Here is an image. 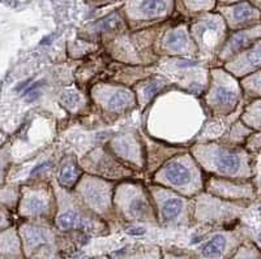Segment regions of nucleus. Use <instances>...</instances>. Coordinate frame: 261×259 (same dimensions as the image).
<instances>
[{"label":"nucleus","mask_w":261,"mask_h":259,"mask_svg":"<svg viewBox=\"0 0 261 259\" xmlns=\"http://www.w3.org/2000/svg\"><path fill=\"white\" fill-rule=\"evenodd\" d=\"M18 214L22 218L32 220H47L58 212L55 209L53 188L41 186H24L20 190Z\"/></svg>","instance_id":"9"},{"label":"nucleus","mask_w":261,"mask_h":259,"mask_svg":"<svg viewBox=\"0 0 261 259\" xmlns=\"http://www.w3.org/2000/svg\"><path fill=\"white\" fill-rule=\"evenodd\" d=\"M139 13L146 18L160 17L167 13V3L165 0H143L139 7Z\"/></svg>","instance_id":"26"},{"label":"nucleus","mask_w":261,"mask_h":259,"mask_svg":"<svg viewBox=\"0 0 261 259\" xmlns=\"http://www.w3.org/2000/svg\"><path fill=\"white\" fill-rule=\"evenodd\" d=\"M202 169L190 151L178 154L167 160L153 175V183L171 189L184 197L199 195L205 188Z\"/></svg>","instance_id":"2"},{"label":"nucleus","mask_w":261,"mask_h":259,"mask_svg":"<svg viewBox=\"0 0 261 259\" xmlns=\"http://www.w3.org/2000/svg\"><path fill=\"white\" fill-rule=\"evenodd\" d=\"M18 235L22 241V249H24L25 255H29L30 253H33V250H36L37 247L47 244L51 240L50 233L47 231L30 223L22 224L18 229Z\"/></svg>","instance_id":"21"},{"label":"nucleus","mask_w":261,"mask_h":259,"mask_svg":"<svg viewBox=\"0 0 261 259\" xmlns=\"http://www.w3.org/2000/svg\"><path fill=\"white\" fill-rule=\"evenodd\" d=\"M84 172L92 176L101 177L110 181L125 180L134 177L135 172L115 158L107 148H98L90 151L81 159Z\"/></svg>","instance_id":"8"},{"label":"nucleus","mask_w":261,"mask_h":259,"mask_svg":"<svg viewBox=\"0 0 261 259\" xmlns=\"http://www.w3.org/2000/svg\"><path fill=\"white\" fill-rule=\"evenodd\" d=\"M205 97V107L213 116L223 118L239 112L243 106L244 93L241 80L228 73L225 68L211 69V82Z\"/></svg>","instance_id":"3"},{"label":"nucleus","mask_w":261,"mask_h":259,"mask_svg":"<svg viewBox=\"0 0 261 259\" xmlns=\"http://www.w3.org/2000/svg\"><path fill=\"white\" fill-rule=\"evenodd\" d=\"M149 191L157 210L158 220L174 225L188 224V218L193 215L195 210L191 207L190 198L155 184L149 186Z\"/></svg>","instance_id":"7"},{"label":"nucleus","mask_w":261,"mask_h":259,"mask_svg":"<svg viewBox=\"0 0 261 259\" xmlns=\"http://www.w3.org/2000/svg\"><path fill=\"white\" fill-rule=\"evenodd\" d=\"M109 150L115 155L118 160L125 164L132 165L134 169L141 171L146 168V149L139 138L134 134L125 133L122 136L113 138L109 143ZM130 168V167H129Z\"/></svg>","instance_id":"13"},{"label":"nucleus","mask_w":261,"mask_h":259,"mask_svg":"<svg viewBox=\"0 0 261 259\" xmlns=\"http://www.w3.org/2000/svg\"><path fill=\"white\" fill-rule=\"evenodd\" d=\"M243 242L241 236L232 231L213 233L200 246L196 259H230Z\"/></svg>","instance_id":"14"},{"label":"nucleus","mask_w":261,"mask_h":259,"mask_svg":"<svg viewBox=\"0 0 261 259\" xmlns=\"http://www.w3.org/2000/svg\"><path fill=\"white\" fill-rule=\"evenodd\" d=\"M114 209L129 221L154 223L158 220L157 210L149 188H144L134 181H124L115 186Z\"/></svg>","instance_id":"4"},{"label":"nucleus","mask_w":261,"mask_h":259,"mask_svg":"<svg viewBox=\"0 0 261 259\" xmlns=\"http://www.w3.org/2000/svg\"><path fill=\"white\" fill-rule=\"evenodd\" d=\"M95 214L88 215L86 210L81 207H65L55 215V225L60 231H81V232L97 233L103 231L105 224L101 219H94Z\"/></svg>","instance_id":"15"},{"label":"nucleus","mask_w":261,"mask_h":259,"mask_svg":"<svg viewBox=\"0 0 261 259\" xmlns=\"http://www.w3.org/2000/svg\"><path fill=\"white\" fill-rule=\"evenodd\" d=\"M261 39V24L255 25L248 29L238 30L232 33L231 36L228 37L227 41L223 44L222 50L218 53V62L226 64L235 56L239 53L244 52L249 47H252L253 44Z\"/></svg>","instance_id":"17"},{"label":"nucleus","mask_w":261,"mask_h":259,"mask_svg":"<svg viewBox=\"0 0 261 259\" xmlns=\"http://www.w3.org/2000/svg\"><path fill=\"white\" fill-rule=\"evenodd\" d=\"M193 216L196 220L208 223H226L234 221L237 216L246 209L247 204L242 202H228L212 194L200 193L196 195Z\"/></svg>","instance_id":"10"},{"label":"nucleus","mask_w":261,"mask_h":259,"mask_svg":"<svg viewBox=\"0 0 261 259\" xmlns=\"http://www.w3.org/2000/svg\"><path fill=\"white\" fill-rule=\"evenodd\" d=\"M223 25L217 18H208L201 21L193 29V38L195 43L199 48V53L201 56H213L217 55L222 50L223 43Z\"/></svg>","instance_id":"16"},{"label":"nucleus","mask_w":261,"mask_h":259,"mask_svg":"<svg viewBox=\"0 0 261 259\" xmlns=\"http://www.w3.org/2000/svg\"><path fill=\"white\" fill-rule=\"evenodd\" d=\"M205 190L208 191L209 194L223 200H228V202L248 204L256 198V188L251 183V180L241 181V180L211 176L205 180Z\"/></svg>","instance_id":"12"},{"label":"nucleus","mask_w":261,"mask_h":259,"mask_svg":"<svg viewBox=\"0 0 261 259\" xmlns=\"http://www.w3.org/2000/svg\"><path fill=\"white\" fill-rule=\"evenodd\" d=\"M241 120L253 132H261V99H253L246 104Z\"/></svg>","instance_id":"24"},{"label":"nucleus","mask_w":261,"mask_h":259,"mask_svg":"<svg viewBox=\"0 0 261 259\" xmlns=\"http://www.w3.org/2000/svg\"><path fill=\"white\" fill-rule=\"evenodd\" d=\"M60 103L65 107V108L74 111V109L80 108L81 104L84 103V98L81 93H79L74 89H68L65 90L62 95H60Z\"/></svg>","instance_id":"29"},{"label":"nucleus","mask_w":261,"mask_h":259,"mask_svg":"<svg viewBox=\"0 0 261 259\" xmlns=\"http://www.w3.org/2000/svg\"><path fill=\"white\" fill-rule=\"evenodd\" d=\"M231 27H252L261 20L260 9L248 2H242L231 8Z\"/></svg>","instance_id":"22"},{"label":"nucleus","mask_w":261,"mask_h":259,"mask_svg":"<svg viewBox=\"0 0 261 259\" xmlns=\"http://www.w3.org/2000/svg\"><path fill=\"white\" fill-rule=\"evenodd\" d=\"M223 68L237 77L238 80H242L244 77L261 69V39L256 42L252 47H249L244 52L235 56L234 59L223 64Z\"/></svg>","instance_id":"19"},{"label":"nucleus","mask_w":261,"mask_h":259,"mask_svg":"<svg viewBox=\"0 0 261 259\" xmlns=\"http://www.w3.org/2000/svg\"><path fill=\"white\" fill-rule=\"evenodd\" d=\"M123 25V18L118 15V13H113V15L107 16L103 20L98 21L97 24L93 26L92 32L93 34L97 36H102V34H109V33L118 32Z\"/></svg>","instance_id":"27"},{"label":"nucleus","mask_w":261,"mask_h":259,"mask_svg":"<svg viewBox=\"0 0 261 259\" xmlns=\"http://www.w3.org/2000/svg\"><path fill=\"white\" fill-rule=\"evenodd\" d=\"M167 85H170V81L162 74H151L146 77L145 80L139 81L134 89L136 93L137 104L143 108L146 107L167 88Z\"/></svg>","instance_id":"20"},{"label":"nucleus","mask_w":261,"mask_h":259,"mask_svg":"<svg viewBox=\"0 0 261 259\" xmlns=\"http://www.w3.org/2000/svg\"><path fill=\"white\" fill-rule=\"evenodd\" d=\"M241 85L244 98L249 99V102L253 99H261V69L242 78Z\"/></svg>","instance_id":"25"},{"label":"nucleus","mask_w":261,"mask_h":259,"mask_svg":"<svg viewBox=\"0 0 261 259\" xmlns=\"http://www.w3.org/2000/svg\"><path fill=\"white\" fill-rule=\"evenodd\" d=\"M190 153L202 171L212 176L248 181L255 174L253 156L244 146L211 141L195 145Z\"/></svg>","instance_id":"1"},{"label":"nucleus","mask_w":261,"mask_h":259,"mask_svg":"<svg viewBox=\"0 0 261 259\" xmlns=\"http://www.w3.org/2000/svg\"><path fill=\"white\" fill-rule=\"evenodd\" d=\"M192 41L188 32L184 27L169 30L165 34L161 44V51L163 55L170 57H181V56H192L199 53V48Z\"/></svg>","instance_id":"18"},{"label":"nucleus","mask_w":261,"mask_h":259,"mask_svg":"<svg viewBox=\"0 0 261 259\" xmlns=\"http://www.w3.org/2000/svg\"><path fill=\"white\" fill-rule=\"evenodd\" d=\"M202 64L190 57H169L161 64V68L170 82L172 80L178 89L200 98L206 94L211 82V71Z\"/></svg>","instance_id":"5"},{"label":"nucleus","mask_w":261,"mask_h":259,"mask_svg":"<svg viewBox=\"0 0 261 259\" xmlns=\"http://www.w3.org/2000/svg\"><path fill=\"white\" fill-rule=\"evenodd\" d=\"M74 190L81 198L83 205H85L86 209L90 210L95 215L109 219L115 214L114 209L115 185L110 180L86 174L80 180Z\"/></svg>","instance_id":"6"},{"label":"nucleus","mask_w":261,"mask_h":259,"mask_svg":"<svg viewBox=\"0 0 261 259\" xmlns=\"http://www.w3.org/2000/svg\"><path fill=\"white\" fill-rule=\"evenodd\" d=\"M230 259H261V247L252 241H244Z\"/></svg>","instance_id":"28"},{"label":"nucleus","mask_w":261,"mask_h":259,"mask_svg":"<svg viewBox=\"0 0 261 259\" xmlns=\"http://www.w3.org/2000/svg\"><path fill=\"white\" fill-rule=\"evenodd\" d=\"M83 176V167L73 158H68V159L63 160L59 171H58V181H59L60 186L64 188L65 190L76 189V186L80 183Z\"/></svg>","instance_id":"23"},{"label":"nucleus","mask_w":261,"mask_h":259,"mask_svg":"<svg viewBox=\"0 0 261 259\" xmlns=\"http://www.w3.org/2000/svg\"><path fill=\"white\" fill-rule=\"evenodd\" d=\"M92 99L103 111L110 113H125L137 104L135 90L124 85L98 83L92 89Z\"/></svg>","instance_id":"11"}]
</instances>
